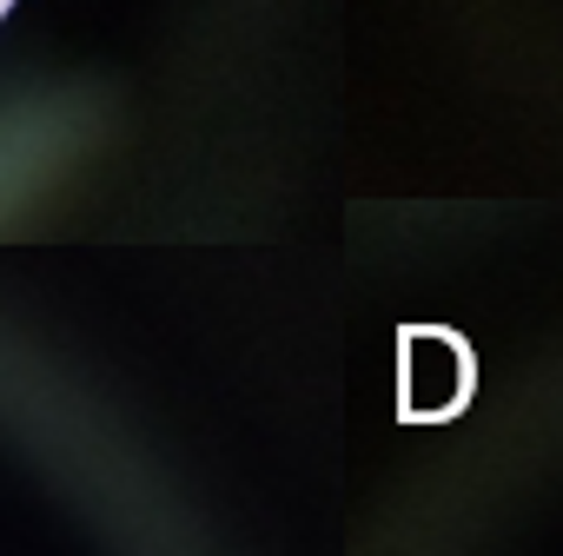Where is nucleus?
I'll list each match as a JSON object with an SVG mask.
<instances>
[{
	"instance_id": "nucleus-1",
	"label": "nucleus",
	"mask_w": 563,
	"mask_h": 556,
	"mask_svg": "<svg viewBox=\"0 0 563 556\" xmlns=\"http://www.w3.org/2000/svg\"><path fill=\"white\" fill-rule=\"evenodd\" d=\"M405 418H444L457 411L464 385H471V365H464V345L451 332H411L405 352Z\"/></svg>"
}]
</instances>
